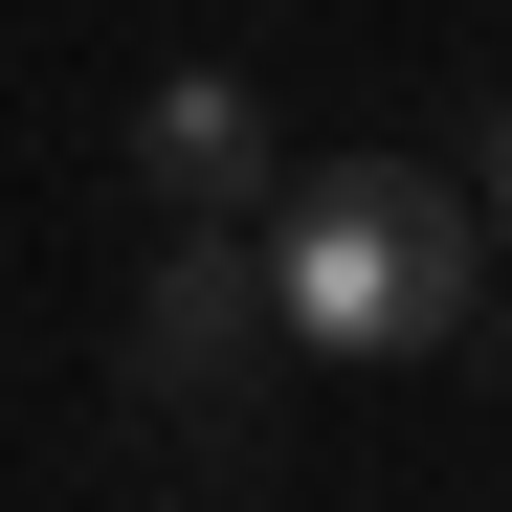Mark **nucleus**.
<instances>
[{"label":"nucleus","instance_id":"1","mask_svg":"<svg viewBox=\"0 0 512 512\" xmlns=\"http://www.w3.org/2000/svg\"><path fill=\"white\" fill-rule=\"evenodd\" d=\"M268 290H290L312 357H446V334H490V223L423 156H334L268 223Z\"/></svg>","mask_w":512,"mask_h":512},{"label":"nucleus","instance_id":"2","mask_svg":"<svg viewBox=\"0 0 512 512\" xmlns=\"http://www.w3.org/2000/svg\"><path fill=\"white\" fill-rule=\"evenodd\" d=\"M268 357H290V290L245 268L223 223H179V245H156V290H134V401H156V423H201V446H245Z\"/></svg>","mask_w":512,"mask_h":512},{"label":"nucleus","instance_id":"3","mask_svg":"<svg viewBox=\"0 0 512 512\" xmlns=\"http://www.w3.org/2000/svg\"><path fill=\"white\" fill-rule=\"evenodd\" d=\"M134 179H156V223H245V201H268L245 67H156V90H134Z\"/></svg>","mask_w":512,"mask_h":512},{"label":"nucleus","instance_id":"4","mask_svg":"<svg viewBox=\"0 0 512 512\" xmlns=\"http://www.w3.org/2000/svg\"><path fill=\"white\" fill-rule=\"evenodd\" d=\"M490 223H512V112H490Z\"/></svg>","mask_w":512,"mask_h":512}]
</instances>
